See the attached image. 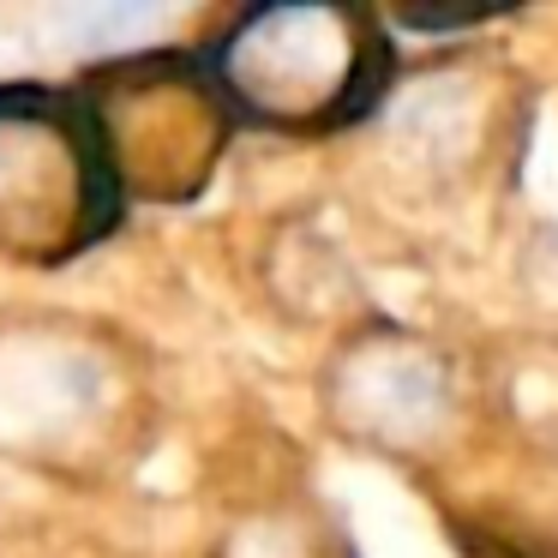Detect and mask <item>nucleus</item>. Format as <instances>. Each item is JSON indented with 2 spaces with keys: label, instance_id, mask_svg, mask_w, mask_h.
I'll use <instances>...</instances> for the list:
<instances>
[{
  "label": "nucleus",
  "instance_id": "obj_1",
  "mask_svg": "<svg viewBox=\"0 0 558 558\" xmlns=\"http://www.w3.org/2000/svg\"><path fill=\"white\" fill-rule=\"evenodd\" d=\"M205 66L241 126L330 133L378 109L390 43L337 7H253L205 43Z\"/></svg>",
  "mask_w": 558,
  "mask_h": 558
},
{
  "label": "nucleus",
  "instance_id": "obj_2",
  "mask_svg": "<svg viewBox=\"0 0 558 558\" xmlns=\"http://www.w3.org/2000/svg\"><path fill=\"white\" fill-rule=\"evenodd\" d=\"M126 210L102 126L78 85H0V258L61 270Z\"/></svg>",
  "mask_w": 558,
  "mask_h": 558
},
{
  "label": "nucleus",
  "instance_id": "obj_3",
  "mask_svg": "<svg viewBox=\"0 0 558 558\" xmlns=\"http://www.w3.org/2000/svg\"><path fill=\"white\" fill-rule=\"evenodd\" d=\"M126 198H193L234 114L198 49H133L78 78Z\"/></svg>",
  "mask_w": 558,
  "mask_h": 558
},
{
  "label": "nucleus",
  "instance_id": "obj_4",
  "mask_svg": "<svg viewBox=\"0 0 558 558\" xmlns=\"http://www.w3.org/2000/svg\"><path fill=\"white\" fill-rule=\"evenodd\" d=\"M121 385L109 354L73 325L0 330V450L43 469H73L78 450L102 438Z\"/></svg>",
  "mask_w": 558,
  "mask_h": 558
}]
</instances>
